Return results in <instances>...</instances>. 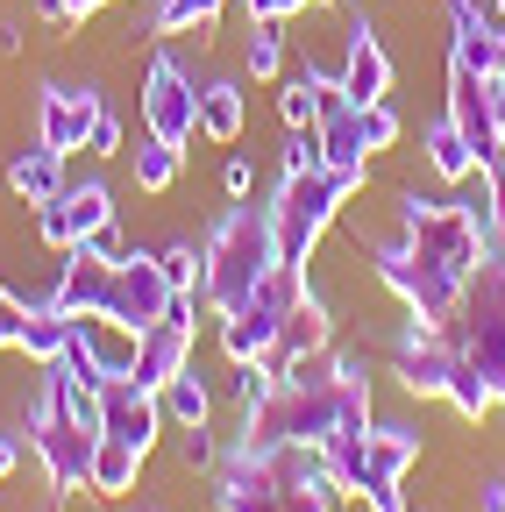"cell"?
<instances>
[{"instance_id": "obj_23", "label": "cell", "mask_w": 505, "mask_h": 512, "mask_svg": "<svg viewBox=\"0 0 505 512\" xmlns=\"http://www.w3.org/2000/svg\"><path fill=\"white\" fill-rule=\"evenodd\" d=\"M8 185H15V200H22V207H50L57 192H65V150H50V143H29V150H15V164H8Z\"/></svg>"}, {"instance_id": "obj_34", "label": "cell", "mask_w": 505, "mask_h": 512, "mask_svg": "<svg viewBox=\"0 0 505 512\" xmlns=\"http://www.w3.org/2000/svg\"><path fill=\"white\" fill-rule=\"evenodd\" d=\"M107 0H36V15L50 22V29H79L86 15H100Z\"/></svg>"}, {"instance_id": "obj_36", "label": "cell", "mask_w": 505, "mask_h": 512, "mask_svg": "<svg viewBox=\"0 0 505 512\" xmlns=\"http://www.w3.org/2000/svg\"><path fill=\"white\" fill-rule=\"evenodd\" d=\"M178 456H185V470H214V463H221V456H214V441H207V427H185Z\"/></svg>"}, {"instance_id": "obj_32", "label": "cell", "mask_w": 505, "mask_h": 512, "mask_svg": "<svg viewBox=\"0 0 505 512\" xmlns=\"http://www.w3.org/2000/svg\"><path fill=\"white\" fill-rule=\"evenodd\" d=\"M278 114H285V128H321V86H313V72L278 86Z\"/></svg>"}, {"instance_id": "obj_44", "label": "cell", "mask_w": 505, "mask_h": 512, "mask_svg": "<svg viewBox=\"0 0 505 512\" xmlns=\"http://www.w3.org/2000/svg\"><path fill=\"white\" fill-rule=\"evenodd\" d=\"M498 22H505V0H498Z\"/></svg>"}, {"instance_id": "obj_5", "label": "cell", "mask_w": 505, "mask_h": 512, "mask_svg": "<svg viewBox=\"0 0 505 512\" xmlns=\"http://www.w3.org/2000/svg\"><path fill=\"white\" fill-rule=\"evenodd\" d=\"M441 335H449L456 363L505 406V264H498V256L477 264V278L463 285L456 313L441 320Z\"/></svg>"}, {"instance_id": "obj_13", "label": "cell", "mask_w": 505, "mask_h": 512, "mask_svg": "<svg viewBox=\"0 0 505 512\" xmlns=\"http://www.w3.org/2000/svg\"><path fill=\"white\" fill-rule=\"evenodd\" d=\"M171 313V278H164V264L157 256H143V249H129L114 264V285H107V320H121V328H157V320Z\"/></svg>"}, {"instance_id": "obj_38", "label": "cell", "mask_w": 505, "mask_h": 512, "mask_svg": "<svg viewBox=\"0 0 505 512\" xmlns=\"http://www.w3.org/2000/svg\"><path fill=\"white\" fill-rule=\"evenodd\" d=\"M313 0H249V22H285V15H306Z\"/></svg>"}, {"instance_id": "obj_41", "label": "cell", "mask_w": 505, "mask_h": 512, "mask_svg": "<svg viewBox=\"0 0 505 512\" xmlns=\"http://www.w3.org/2000/svg\"><path fill=\"white\" fill-rule=\"evenodd\" d=\"M22 456H29V441H15V434H0V477H15V470H22Z\"/></svg>"}, {"instance_id": "obj_7", "label": "cell", "mask_w": 505, "mask_h": 512, "mask_svg": "<svg viewBox=\"0 0 505 512\" xmlns=\"http://www.w3.org/2000/svg\"><path fill=\"white\" fill-rule=\"evenodd\" d=\"M399 235L420 242L434 264H449L456 278H477V264H491V242L477 228V214L463 200H420V192H406L399 200Z\"/></svg>"}, {"instance_id": "obj_33", "label": "cell", "mask_w": 505, "mask_h": 512, "mask_svg": "<svg viewBox=\"0 0 505 512\" xmlns=\"http://www.w3.org/2000/svg\"><path fill=\"white\" fill-rule=\"evenodd\" d=\"M278 64H285L278 22H249V79H278Z\"/></svg>"}, {"instance_id": "obj_12", "label": "cell", "mask_w": 505, "mask_h": 512, "mask_svg": "<svg viewBox=\"0 0 505 512\" xmlns=\"http://www.w3.org/2000/svg\"><path fill=\"white\" fill-rule=\"evenodd\" d=\"M392 377L406 384L413 399H449V384H456V349H449V335H441L434 320H406L399 342H392Z\"/></svg>"}, {"instance_id": "obj_22", "label": "cell", "mask_w": 505, "mask_h": 512, "mask_svg": "<svg viewBox=\"0 0 505 512\" xmlns=\"http://www.w3.org/2000/svg\"><path fill=\"white\" fill-rule=\"evenodd\" d=\"M72 335L86 342V356L107 370V377H136V328H121V320H107V313H72Z\"/></svg>"}, {"instance_id": "obj_21", "label": "cell", "mask_w": 505, "mask_h": 512, "mask_svg": "<svg viewBox=\"0 0 505 512\" xmlns=\"http://www.w3.org/2000/svg\"><path fill=\"white\" fill-rule=\"evenodd\" d=\"M335 79H342L349 100H385L392 93V57H385V43H377L370 22H349V57H342Z\"/></svg>"}, {"instance_id": "obj_16", "label": "cell", "mask_w": 505, "mask_h": 512, "mask_svg": "<svg viewBox=\"0 0 505 512\" xmlns=\"http://www.w3.org/2000/svg\"><path fill=\"white\" fill-rule=\"evenodd\" d=\"M114 221V192L100 185V178H86V185H65L50 207H36V235L50 242V249H79L86 235H100Z\"/></svg>"}, {"instance_id": "obj_43", "label": "cell", "mask_w": 505, "mask_h": 512, "mask_svg": "<svg viewBox=\"0 0 505 512\" xmlns=\"http://www.w3.org/2000/svg\"><path fill=\"white\" fill-rule=\"evenodd\" d=\"M22 50V22H0V57H15Z\"/></svg>"}, {"instance_id": "obj_46", "label": "cell", "mask_w": 505, "mask_h": 512, "mask_svg": "<svg viewBox=\"0 0 505 512\" xmlns=\"http://www.w3.org/2000/svg\"><path fill=\"white\" fill-rule=\"evenodd\" d=\"M498 86H505V72H498Z\"/></svg>"}, {"instance_id": "obj_18", "label": "cell", "mask_w": 505, "mask_h": 512, "mask_svg": "<svg viewBox=\"0 0 505 512\" xmlns=\"http://www.w3.org/2000/svg\"><path fill=\"white\" fill-rule=\"evenodd\" d=\"M449 64L498 79L505 72V22L491 8H477V0H449Z\"/></svg>"}, {"instance_id": "obj_42", "label": "cell", "mask_w": 505, "mask_h": 512, "mask_svg": "<svg viewBox=\"0 0 505 512\" xmlns=\"http://www.w3.org/2000/svg\"><path fill=\"white\" fill-rule=\"evenodd\" d=\"M477 512H505V477H484L477 484Z\"/></svg>"}, {"instance_id": "obj_4", "label": "cell", "mask_w": 505, "mask_h": 512, "mask_svg": "<svg viewBox=\"0 0 505 512\" xmlns=\"http://www.w3.org/2000/svg\"><path fill=\"white\" fill-rule=\"evenodd\" d=\"M370 185V164H313V171H285L278 200H271V228H278V256L306 264L313 242L335 228V214Z\"/></svg>"}, {"instance_id": "obj_2", "label": "cell", "mask_w": 505, "mask_h": 512, "mask_svg": "<svg viewBox=\"0 0 505 512\" xmlns=\"http://www.w3.org/2000/svg\"><path fill=\"white\" fill-rule=\"evenodd\" d=\"M342 484L328 477V456L306 441H235L214 463V505L221 512H342Z\"/></svg>"}, {"instance_id": "obj_11", "label": "cell", "mask_w": 505, "mask_h": 512, "mask_svg": "<svg viewBox=\"0 0 505 512\" xmlns=\"http://www.w3.org/2000/svg\"><path fill=\"white\" fill-rule=\"evenodd\" d=\"M449 121L463 128V143L477 150V164H498L505 157V86L498 79L449 64Z\"/></svg>"}, {"instance_id": "obj_15", "label": "cell", "mask_w": 505, "mask_h": 512, "mask_svg": "<svg viewBox=\"0 0 505 512\" xmlns=\"http://www.w3.org/2000/svg\"><path fill=\"white\" fill-rule=\"evenodd\" d=\"M100 434L107 441H129V448H157V434H164V399L150 392V384H136V377H107L100 384Z\"/></svg>"}, {"instance_id": "obj_31", "label": "cell", "mask_w": 505, "mask_h": 512, "mask_svg": "<svg viewBox=\"0 0 505 512\" xmlns=\"http://www.w3.org/2000/svg\"><path fill=\"white\" fill-rule=\"evenodd\" d=\"M157 264H164L171 292H200V278H207V249H200V242H171V249H157Z\"/></svg>"}, {"instance_id": "obj_25", "label": "cell", "mask_w": 505, "mask_h": 512, "mask_svg": "<svg viewBox=\"0 0 505 512\" xmlns=\"http://www.w3.org/2000/svg\"><path fill=\"white\" fill-rule=\"evenodd\" d=\"M136 470H143V448H129V441H107V434H100L86 491H93V498H129V491H136Z\"/></svg>"}, {"instance_id": "obj_10", "label": "cell", "mask_w": 505, "mask_h": 512, "mask_svg": "<svg viewBox=\"0 0 505 512\" xmlns=\"http://www.w3.org/2000/svg\"><path fill=\"white\" fill-rule=\"evenodd\" d=\"M143 128L171 150H193V136H200V86L171 50H157L143 72Z\"/></svg>"}, {"instance_id": "obj_20", "label": "cell", "mask_w": 505, "mask_h": 512, "mask_svg": "<svg viewBox=\"0 0 505 512\" xmlns=\"http://www.w3.org/2000/svg\"><path fill=\"white\" fill-rule=\"evenodd\" d=\"M107 285H114V264L100 249H65V271H57L50 285V306H65V313H107Z\"/></svg>"}, {"instance_id": "obj_40", "label": "cell", "mask_w": 505, "mask_h": 512, "mask_svg": "<svg viewBox=\"0 0 505 512\" xmlns=\"http://www.w3.org/2000/svg\"><path fill=\"white\" fill-rule=\"evenodd\" d=\"M86 249H100L107 264H121V256H129V242H121V228H114V221H107L100 235H86Z\"/></svg>"}, {"instance_id": "obj_29", "label": "cell", "mask_w": 505, "mask_h": 512, "mask_svg": "<svg viewBox=\"0 0 505 512\" xmlns=\"http://www.w3.org/2000/svg\"><path fill=\"white\" fill-rule=\"evenodd\" d=\"M228 8V0H157L150 8V29L157 36H185V29H214V15Z\"/></svg>"}, {"instance_id": "obj_39", "label": "cell", "mask_w": 505, "mask_h": 512, "mask_svg": "<svg viewBox=\"0 0 505 512\" xmlns=\"http://www.w3.org/2000/svg\"><path fill=\"white\" fill-rule=\"evenodd\" d=\"M86 150H93V157H114V150H121V121H114V107L100 114V128H93V143H86Z\"/></svg>"}, {"instance_id": "obj_27", "label": "cell", "mask_w": 505, "mask_h": 512, "mask_svg": "<svg viewBox=\"0 0 505 512\" xmlns=\"http://www.w3.org/2000/svg\"><path fill=\"white\" fill-rule=\"evenodd\" d=\"M427 171H434V178H449V185H463V178L477 171V150L463 143V128H456L449 114L427 128Z\"/></svg>"}, {"instance_id": "obj_6", "label": "cell", "mask_w": 505, "mask_h": 512, "mask_svg": "<svg viewBox=\"0 0 505 512\" xmlns=\"http://www.w3.org/2000/svg\"><path fill=\"white\" fill-rule=\"evenodd\" d=\"M370 256H377V285L406 306V320H434V328H441V320L456 313L463 285H470V278H456L449 264H434V256H427L420 242H406V235H385Z\"/></svg>"}, {"instance_id": "obj_45", "label": "cell", "mask_w": 505, "mask_h": 512, "mask_svg": "<svg viewBox=\"0 0 505 512\" xmlns=\"http://www.w3.org/2000/svg\"><path fill=\"white\" fill-rule=\"evenodd\" d=\"M498 264H505V249H498Z\"/></svg>"}, {"instance_id": "obj_26", "label": "cell", "mask_w": 505, "mask_h": 512, "mask_svg": "<svg viewBox=\"0 0 505 512\" xmlns=\"http://www.w3.org/2000/svg\"><path fill=\"white\" fill-rule=\"evenodd\" d=\"M72 349V313L65 306H29V320H22V356L29 363H57V356H65Z\"/></svg>"}, {"instance_id": "obj_9", "label": "cell", "mask_w": 505, "mask_h": 512, "mask_svg": "<svg viewBox=\"0 0 505 512\" xmlns=\"http://www.w3.org/2000/svg\"><path fill=\"white\" fill-rule=\"evenodd\" d=\"M22 441H29V456L43 463V477H50V491H57V498L86 491V477H93V448H100V427L72 420L65 406L43 392V399L29 406V420H22Z\"/></svg>"}, {"instance_id": "obj_30", "label": "cell", "mask_w": 505, "mask_h": 512, "mask_svg": "<svg viewBox=\"0 0 505 512\" xmlns=\"http://www.w3.org/2000/svg\"><path fill=\"white\" fill-rule=\"evenodd\" d=\"M178 164H185V150H171V143H157V136L136 143V185H143V192H171V185H178Z\"/></svg>"}, {"instance_id": "obj_28", "label": "cell", "mask_w": 505, "mask_h": 512, "mask_svg": "<svg viewBox=\"0 0 505 512\" xmlns=\"http://www.w3.org/2000/svg\"><path fill=\"white\" fill-rule=\"evenodd\" d=\"M157 399H164V420H178V427H207V413H214V392H207V377L193 363H185Z\"/></svg>"}, {"instance_id": "obj_35", "label": "cell", "mask_w": 505, "mask_h": 512, "mask_svg": "<svg viewBox=\"0 0 505 512\" xmlns=\"http://www.w3.org/2000/svg\"><path fill=\"white\" fill-rule=\"evenodd\" d=\"M22 320H29V299H15L0 285V349H22Z\"/></svg>"}, {"instance_id": "obj_17", "label": "cell", "mask_w": 505, "mask_h": 512, "mask_svg": "<svg viewBox=\"0 0 505 512\" xmlns=\"http://www.w3.org/2000/svg\"><path fill=\"white\" fill-rule=\"evenodd\" d=\"M100 114H107V100L93 86H43V100H36V143H50V150L72 157V150L93 143Z\"/></svg>"}, {"instance_id": "obj_1", "label": "cell", "mask_w": 505, "mask_h": 512, "mask_svg": "<svg viewBox=\"0 0 505 512\" xmlns=\"http://www.w3.org/2000/svg\"><path fill=\"white\" fill-rule=\"evenodd\" d=\"M342 427H370V370L363 356H306L285 377H271V392L257 406H242V441H306L328 448Z\"/></svg>"}, {"instance_id": "obj_47", "label": "cell", "mask_w": 505, "mask_h": 512, "mask_svg": "<svg viewBox=\"0 0 505 512\" xmlns=\"http://www.w3.org/2000/svg\"><path fill=\"white\" fill-rule=\"evenodd\" d=\"M313 8H321V0H313Z\"/></svg>"}, {"instance_id": "obj_37", "label": "cell", "mask_w": 505, "mask_h": 512, "mask_svg": "<svg viewBox=\"0 0 505 512\" xmlns=\"http://www.w3.org/2000/svg\"><path fill=\"white\" fill-rule=\"evenodd\" d=\"M221 185H228V200H249V185H257V164H249V157H228Z\"/></svg>"}, {"instance_id": "obj_14", "label": "cell", "mask_w": 505, "mask_h": 512, "mask_svg": "<svg viewBox=\"0 0 505 512\" xmlns=\"http://www.w3.org/2000/svg\"><path fill=\"white\" fill-rule=\"evenodd\" d=\"M420 463V434L413 427H370V448H363V505L370 512H406V498H399V484H406V470Z\"/></svg>"}, {"instance_id": "obj_3", "label": "cell", "mask_w": 505, "mask_h": 512, "mask_svg": "<svg viewBox=\"0 0 505 512\" xmlns=\"http://www.w3.org/2000/svg\"><path fill=\"white\" fill-rule=\"evenodd\" d=\"M207 249V278H200V306L221 320L235 313L249 292H257L271 278V264H285L278 256V228H271V207H228L221 228L200 242Z\"/></svg>"}, {"instance_id": "obj_8", "label": "cell", "mask_w": 505, "mask_h": 512, "mask_svg": "<svg viewBox=\"0 0 505 512\" xmlns=\"http://www.w3.org/2000/svg\"><path fill=\"white\" fill-rule=\"evenodd\" d=\"M313 285H306V264H271V278L249 292L235 313H221V349H228V363H264L271 356V342H278V328H285V313L306 299Z\"/></svg>"}, {"instance_id": "obj_19", "label": "cell", "mask_w": 505, "mask_h": 512, "mask_svg": "<svg viewBox=\"0 0 505 512\" xmlns=\"http://www.w3.org/2000/svg\"><path fill=\"white\" fill-rule=\"evenodd\" d=\"M321 349H335V320H328V306L321 299H299L292 313H285V328H278V342H271V356H264V370L271 377H285L292 363H306V356H321Z\"/></svg>"}, {"instance_id": "obj_24", "label": "cell", "mask_w": 505, "mask_h": 512, "mask_svg": "<svg viewBox=\"0 0 505 512\" xmlns=\"http://www.w3.org/2000/svg\"><path fill=\"white\" fill-rule=\"evenodd\" d=\"M242 121H249V93H242L235 79H207V86H200V136H207V143H235Z\"/></svg>"}]
</instances>
